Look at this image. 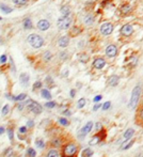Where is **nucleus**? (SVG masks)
Here are the masks:
<instances>
[{
    "mask_svg": "<svg viewBox=\"0 0 143 157\" xmlns=\"http://www.w3.org/2000/svg\"><path fill=\"white\" fill-rule=\"evenodd\" d=\"M140 94H141V87L140 85H136L132 90V93H131V97H130L129 100V106L131 109H134L136 106L138 105L139 102V97H140Z\"/></svg>",
    "mask_w": 143,
    "mask_h": 157,
    "instance_id": "1",
    "label": "nucleus"
},
{
    "mask_svg": "<svg viewBox=\"0 0 143 157\" xmlns=\"http://www.w3.org/2000/svg\"><path fill=\"white\" fill-rule=\"evenodd\" d=\"M28 43L32 46L33 48H40L44 45V40L39 34L32 33L28 37Z\"/></svg>",
    "mask_w": 143,
    "mask_h": 157,
    "instance_id": "2",
    "label": "nucleus"
},
{
    "mask_svg": "<svg viewBox=\"0 0 143 157\" xmlns=\"http://www.w3.org/2000/svg\"><path fill=\"white\" fill-rule=\"evenodd\" d=\"M72 25V18L69 17V15L67 16H62L58 19L57 22V26L60 30H65V29H68Z\"/></svg>",
    "mask_w": 143,
    "mask_h": 157,
    "instance_id": "3",
    "label": "nucleus"
},
{
    "mask_svg": "<svg viewBox=\"0 0 143 157\" xmlns=\"http://www.w3.org/2000/svg\"><path fill=\"white\" fill-rule=\"evenodd\" d=\"M27 107L29 108L30 111H32L33 113H35V114H40L42 111H43V108H42L41 105L37 102H32V100H29L28 104H27Z\"/></svg>",
    "mask_w": 143,
    "mask_h": 157,
    "instance_id": "4",
    "label": "nucleus"
},
{
    "mask_svg": "<svg viewBox=\"0 0 143 157\" xmlns=\"http://www.w3.org/2000/svg\"><path fill=\"white\" fill-rule=\"evenodd\" d=\"M63 152H64V155L66 157H73L77 152V146L74 143H69L65 146Z\"/></svg>",
    "mask_w": 143,
    "mask_h": 157,
    "instance_id": "5",
    "label": "nucleus"
},
{
    "mask_svg": "<svg viewBox=\"0 0 143 157\" xmlns=\"http://www.w3.org/2000/svg\"><path fill=\"white\" fill-rule=\"evenodd\" d=\"M113 30V26L110 23H104V24L100 26V33L103 35H109L112 33Z\"/></svg>",
    "mask_w": 143,
    "mask_h": 157,
    "instance_id": "6",
    "label": "nucleus"
},
{
    "mask_svg": "<svg viewBox=\"0 0 143 157\" xmlns=\"http://www.w3.org/2000/svg\"><path fill=\"white\" fill-rule=\"evenodd\" d=\"M117 46H115V45H109L108 47L106 48L107 57L113 58V57L117 56Z\"/></svg>",
    "mask_w": 143,
    "mask_h": 157,
    "instance_id": "7",
    "label": "nucleus"
},
{
    "mask_svg": "<svg viewBox=\"0 0 143 157\" xmlns=\"http://www.w3.org/2000/svg\"><path fill=\"white\" fill-rule=\"evenodd\" d=\"M134 32V28H132L131 25H125L124 27H122L121 29V33L125 37H129V35L132 34Z\"/></svg>",
    "mask_w": 143,
    "mask_h": 157,
    "instance_id": "8",
    "label": "nucleus"
},
{
    "mask_svg": "<svg viewBox=\"0 0 143 157\" xmlns=\"http://www.w3.org/2000/svg\"><path fill=\"white\" fill-rule=\"evenodd\" d=\"M49 27H50L49 22L46 19H41L39 23H37V28H39L41 31H46Z\"/></svg>",
    "mask_w": 143,
    "mask_h": 157,
    "instance_id": "9",
    "label": "nucleus"
},
{
    "mask_svg": "<svg viewBox=\"0 0 143 157\" xmlns=\"http://www.w3.org/2000/svg\"><path fill=\"white\" fill-rule=\"evenodd\" d=\"M105 65H106V61H105L104 59H102V58H97V59H95L93 62V66L95 68H97V70L103 68Z\"/></svg>",
    "mask_w": 143,
    "mask_h": 157,
    "instance_id": "10",
    "label": "nucleus"
},
{
    "mask_svg": "<svg viewBox=\"0 0 143 157\" xmlns=\"http://www.w3.org/2000/svg\"><path fill=\"white\" fill-rule=\"evenodd\" d=\"M92 127H93V122H88L87 124L82 127V129H81V137H83V136H85L87 134H89L90 131H92Z\"/></svg>",
    "mask_w": 143,
    "mask_h": 157,
    "instance_id": "11",
    "label": "nucleus"
},
{
    "mask_svg": "<svg viewBox=\"0 0 143 157\" xmlns=\"http://www.w3.org/2000/svg\"><path fill=\"white\" fill-rule=\"evenodd\" d=\"M19 81H20V83H22L23 87H27V85H28V82H29V75L26 74V73L20 74Z\"/></svg>",
    "mask_w": 143,
    "mask_h": 157,
    "instance_id": "12",
    "label": "nucleus"
},
{
    "mask_svg": "<svg viewBox=\"0 0 143 157\" xmlns=\"http://www.w3.org/2000/svg\"><path fill=\"white\" fill-rule=\"evenodd\" d=\"M69 44V37H62L58 40V45L60 47H66L67 45Z\"/></svg>",
    "mask_w": 143,
    "mask_h": 157,
    "instance_id": "13",
    "label": "nucleus"
},
{
    "mask_svg": "<svg viewBox=\"0 0 143 157\" xmlns=\"http://www.w3.org/2000/svg\"><path fill=\"white\" fill-rule=\"evenodd\" d=\"M119 80H120L119 76H115V75H113V76H111L110 78H109L108 82H109V85H110L111 87H115V85L119 83Z\"/></svg>",
    "mask_w": 143,
    "mask_h": 157,
    "instance_id": "14",
    "label": "nucleus"
},
{
    "mask_svg": "<svg viewBox=\"0 0 143 157\" xmlns=\"http://www.w3.org/2000/svg\"><path fill=\"white\" fill-rule=\"evenodd\" d=\"M60 12L63 16H67L71 13V8H69V5H63V7H61Z\"/></svg>",
    "mask_w": 143,
    "mask_h": 157,
    "instance_id": "15",
    "label": "nucleus"
},
{
    "mask_svg": "<svg viewBox=\"0 0 143 157\" xmlns=\"http://www.w3.org/2000/svg\"><path fill=\"white\" fill-rule=\"evenodd\" d=\"M134 131L132 128H128L127 131L124 133V135H123V137H124V139H126V140H128V139H130V138L134 136Z\"/></svg>",
    "mask_w": 143,
    "mask_h": 157,
    "instance_id": "16",
    "label": "nucleus"
},
{
    "mask_svg": "<svg viewBox=\"0 0 143 157\" xmlns=\"http://www.w3.org/2000/svg\"><path fill=\"white\" fill-rule=\"evenodd\" d=\"M134 144V140H126L125 142H123V144H122L121 146V150H127V148H129L130 146Z\"/></svg>",
    "mask_w": 143,
    "mask_h": 157,
    "instance_id": "17",
    "label": "nucleus"
},
{
    "mask_svg": "<svg viewBox=\"0 0 143 157\" xmlns=\"http://www.w3.org/2000/svg\"><path fill=\"white\" fill-rule=\"evenodd\" d=\"M46 157H59V152L56 148H51V150L48 151Z\"/></svg>",
    "mask_w": 143,
    "mask_h": 157,
    "instance_id": "18",
    "label": "nucleus"
},
{
    "mask_svg": "<svg viewBox=\"0 0 143 157\" xmlns=\"http://www.w3.org/2000/svg\"><path fill=\"white\" fill-rule=\"evenodd\" d=\"M41 94H42V96L45 98V99H50V98H51V94H50V92L48 91V90H46V89L42 90Z\"/></svg>",
    "mask_w": 143,
    "mask_h": 157,
    "instance_id": "19",
    "label": "nucleus"
},
{
    "mask_svg": "<svg viewBox=\"0 0 143 157\" xmlns=\"http://www.w3.org/2000/svg\"><path fill=\"white\" fill-rule=\"evenodd\" d=\"M92 155H93V151H92L91 148H85V150L82 151L81 156L82 157H91Z\"/></svg>",
    "mask_w": 143,
    "mask_h": 157,
    "instance_id": "20",
    "label": "nucleus"
},
{
    "mask_svg": "<svg viewBox=\"0 0 143 157\" xmlns=\"http://www.w3.org/2000/svg\"><path fill=\"white\" fill-rule=\"evenodd\" d=\"M130 10H131V7H130L129 5H124L123 7L121 8V12L123 14H128L130 12Z\"/></svg>",
    "mask_w": 143,
    "mask_h": 157,
    "instance_id": "21",
    "label": "nucleus"
},
{
    "mask_svg": "<svg viewBox=\"0 0 143 157\" xmlns=\"http://www.w3.org/2000/svg\"><path fill=\"white\" fill-rule=\"evenodd\" d=\"M24 27H25V29H31V28H32V23H31L30 18H26V19H25Z\"/></svg>",
    "mask_w": 143,
    "mask_h": 157,
    "instance_id": "22",
    "label": "nucleus"
},
{
    "mask_svg": "<svg viewBox=\"0 0 143 157\" xmlns=\"http://www.w3.org/2000/svg\"><path fill=\"white\" fill-rule=\"evenodd\" d=\"M93 22H94V18H93V15H91V14H89V15H87L85 17V23L87 25H91Z\"/></svg>",
    "mask_w": 143,
    "mask_h": 157,
    "instance_id": "23",
    "label": "nucleus"
},
{
    "mask_svg": "<svg viewBox=\"0 0 143 157\" xmlns=\"http://www.w3.org/2000/svg\"><path fill=\"white\" fill-rule=\"evenodd\" d=\"M14 5H18V7H22V5H25L27 2H28V0H13Z\"/></svg>",
    "mask_w": 143,
    "mask_h": 157,
    "instance_id": "24",
    "label": "nucleus"
},
{
    "mask_svg": "<svg viewBox=\"0 0 143 157\" xmlns=\"http://www.w3.org/2000/svg\"><path fill=\"white\" fill-rule=\"evenodd\" d=\"M26 97H27L26 94L23 93V94H19V95H18V96H13V99H14V100H16V102H20V100H24Z\"/></svg>",
    "mask_w": 143,
    "mask_h": 157,
    "instance_id": "25",
    "label": "nucleus"
},
{
    "mask_svg": "<svg viewBox=\"0 0 143 157\" xmlns=\"http://www.w3.org/2000/svg\"><path fill=\"white\" fill-rule=\"evenodd\" d=\"M1 10H2V12L5 14H8V13H11L12 12V9L9 7H7L5 5H1Z\"/></svg>",
    "mask_w": 143,
    "mask_h": 157,
    "instance_id": "26",
    "label": "nucleus"
},
{
    "mask_svg": "<svg viewBox=\"0 0 143 157\" xmlns=\"http://www.w3.org/2000/svg\"><path fill=\"white\" fill-rule=\"evenodd\" d=\"M61 143H62V142H61L60 139H54L51 142H50V144L54 145V146H56V148H59V146L61 145Z\"/></svg>",
    "mask_w": 143,
    "mask_h": 157,
    "instance_id": "27",
    "label": "nucleus"
},
{
    "mask_svg": "<svg viewBox=\"0 0 143 157\" xmlns=\"http://www.w3.org/2000/svg\"><path fill=\"white\" fill-rule=\"evenodd\" d=\"M79 60H80L81 62H83V63H85V62H88V60H89V57H88V55H85V54H81V55L79 56Z\"/></svg>",
    "mask_w": 143,
    "mask_h": 157,
    "instance_id": "28",
    "label": "nucleus"
},
{
    "mask_svg": "<svg viewBox=\"0 0 143 157\" xmlns=\"http://www.w3.org/2000/svg\"><path fill=\"white\" fill-rule=\"evenodd\" d=\"M35 144H37V148H45V143H44V141H43V140H41V139H37V141H35Z\"/></svg>",
    "mask_w": 143,
    "mask_h": 157,
    "instance_id": "29",
    "label": "nucleus"
},
{
    "mask_svg": "<svg viewBox=\"0 0 143 157\" xmlns=\"http://www.w3.org/2000/svg\"><path fill=\"white\" fill-rule=\"evenodd\" d=\"M99 140H100V138L98 137V136H96V137H94V138H92L91 139V141L89 142L91 145H94V144H97L98 142H99Z\"/></svg>",
    "mask_w": 143,
    "mask_h": 157,
    "instance_id": "30",
    "label": "nucleus"
},
{
    "mask_svg": "<svg viewBox=\"0 0 143 157\" xmlns=\"http://www.w3.org/2000/svg\"><path fill=\"white\" fill-rule=\"evenodd\" d=\"M27 155H28L29 157H35L37 153H35V151L33 150V148H28V150H27Z\"/></svg>",
    "mask_w": 143,
    "mask_h": 157,
    "instance_id": "31",
    "label": "nucleus"
},
{
    "mask_svg": "<svg viewBox=\"0 0 143 157\" xmlns=\"http://www.w3.org/2000/svg\"><path fill=\"white\" fill-rule=\"evenodd\" d=\"M85 105V98H80V99L78 100L77 106H78V108H83Z\"/></svg>",
    "mask_w": 143,
    "mask_h": 157,
    "instance_id": "32",
    "label": "nucleus"
},
{
    "mask_svg": "<svg viewBox=\"0 0 143 157\" xmlns=\"http://www.w3.org/2000/svg\"><path fill=\"white\" fill-rule=\"evenodd\" d=\"M51 54H50L49 51H46L45 54H44V60H45V61H49L50 59H51Z\"/></svg>",
    "mask_w": 143,
    "mask_h": 157,
    "instance_id": "33",
    "label": "nucleus"
},
{
    "mask_svg": "<svg viewBox=\"0 0 143 157\" xmlns=\"http://www.w3.org/2000/svg\"><path fill=\"white\" fill-rule=\"evenodd\" d=\"M8 112H9V105H5V107L2 108V111H1V114H2L3 117L7 116Z\"/></svg>",
    "mask_w": 143,
    "mask_h": 157,
    "instance_id": "34",
    "label": "nucleus"
},
{
    "mask_svg": "<svg viewBox=\"0 0 143 157\" xmlns=\"http://www.w3.org/2000/svg\"><path fill=\"white\" fill-rule=\"evenodd\" d=\"M59 122H60V124L63 125V126H66V125H68V121H67L65 118H61L60 120H59Z\"/></svg>",
    "mask_w": 143,
    "mask_h": 157,
    "instance_id": "35",
    "label": "nucleus"
},
{
    "mask_svg": "<svg viewBox=\"0 0 143 157\" xmlns=\"http://www.w3.org/2000/svg\"><path fill=\"white\" fill-rule=\"evenodd\" d=\"M54 106H56V103L54 102H48V103H46L45 104V107H47V108H54Z\"/></svg>",
    "mask_w": 143,
    "mask_h": 157,
    "instance_id": "36",
    "label": "nucleus"
},
{
    "mask_svg": "<svg viewBox=\"0 0 143 157\" xmlns=\"http://www.w3.org/2000/svg\"><path fill=\"white\" fill-rule=\"evenodd\" d=\"M111 106V103L110 102H106L104 105H103V110H108Z\"/></svg>",
    "mask_w": 143,
    "mask_h": 157,
    "instance_id": "37",
    "label": "nucleus"
},
{
    "mask_svg": "<svg viewBox=\"0 0 143 157\" xmlns=\"http://www.w3.org/2000/svg\"><path fill=\"white\" fill-rule=\"evenodd\" d=\"M79 32H80V30H79L78 28H76V27H75V28L73 29V31H72V35H73V37H75V35H78Z\"/></svg>",
    "mask_w": 143,
    "mask_h": 157,
    "instance_id": "38",
    "label": "nucleus"
},
{
    "mask_svg": "<svg viewBox=\"0 0 143 157\" xmlns=\"http://www.w3.org/2000/svg\"><path fill=\"white\" fill-rule=\"evenodd\" d=\"M42 87V82L41 81H37V82L34 83V85H33V89H40V88Z\"/></svg>",
    "mask_w": 143,
    "mask_h": 157,
    "instance_id": "39",
    "label": "nucleus"
},
{
    "mask_svg": "<svg viewBox=\"0 0 143 157\" xmlns=\"http://www.w3.org/2000/svg\"><path fill=\"white\" fill-rule=\"evenodd\" d=\"M8 136H9V138H10V140H13V129H9L8 131Z\"/></svg>",
    "mask_w": 143,
    "mask_h": 157,
    "instance_id": "40",
    "label": "nucleus"
},
{
    "mask_svg": "<svg viewBox=\"0 0 143 157\" xmlns=\"http://www.w3.org/2000/svg\"><path fill=\"white\" fill-rule=\"evenodd\" d=\"M19 131L22 134H26L27 133V126H22L19 127Z\"/></svg>",
    "mask_w": 143,
    "mask_h": 157,
    "instance_id": "41",
    "label": "nucleus"
},
{
    "mask_svg": "<svg viewBox=\"0 0 143 157\" xmlns=\"http://www.w3.org/2000/svg\"><path fill=\"white\" fill-rule=\"evenodd\" d=\"M96 126H95V131H99V129H102V124H100V123H96Z\"/></svg>",
    "mask_w": 143,
    "mask_h": 157,
    "instance_id": "42",
    "label": "nucleus"
},
{
    "mask_svg": "<svg viewBox=\"0 0 143 157\" xmlns=\"http://www.w3.org/2000/svg\"><path fill=\"white\" fill-rule=\"evenodd\" d=\"M100 99H102V96H100V95H97V96H95V97H94L93 100H94V103H98Z\"/></svg>",
    "mask_w": 143,
    "mask_h": 157,
    "instance_id": "43",
    "label": "nucleus"
},
{
    "mask_svg": "<svg viewBox=\"0 0 143 157\" xmlns=\"http://www.w3.org/2000/svg\"><path fill=\"white\" fill-rule=\"evenodd\" d=\"M0 60H1V63H5V61H7V56L2 55V56H1V59H0Z\"/></svg>",
    "mask_w": 143,
    "mask_h": 157,
    "instance_id": "44",
    "label": "nucleus"
},
{
    "mask_svg": "<svg viewBox=\"0 0 143 157\" xmlns=\"http://www.w3.org/2000/svg\"><path fill=\"white\" fill-rule=\"evenodd\" d=\"M46 81H47V83L49 85H52V82H54V81L51 80V78H50V77H47V78H46Z\"/></svg>",
    "mask_w": 143,
    "mask_h": 157,
    "instance_id": "45",
    "label": "nucleus"
},
{
    "mask_svg": "<svg viewBox=\"0 0 143 157\" xmlns=\"http://www.w3.org/2000/svg\"><path fill=\"white\" fill-rule=\"evenodd\" d=\"M27 125H28L29 127H32L33 125H34V123H33V121H28V122H27Z\"/></svg>",
    "mask_w": 143,
    "mask_h": 157,
    "instance_id": "46",
    "label": "nucleus"
},
{
    "mask_svg": "<svg viewBox=\"0 0 143 157\" xmlns=\"http://www.w3.org/2000/svg\"><path fill=\"white\" fill-rule=\"evenodd\" d=\"M72 112L69 111V110H65V111H63V114H65V116H71Z\"/></svg>",
    "mask_w": 143,
    "mask_h": 157,
    "instance_id": "47",
    "label": "nucleus"
},
{
    "mask_svg": "<svg viewBox=\"0 0 143 157\" xmlns=\"http://www.w3.org/2000/svg\"><path fill=\"white\" fill-rule=\"evenodd\" d=\"M100 107V105H95L93 107V111H96V110H98V108Z\"/></svg>",
    "mask_w": 143,
    "mask_h": 157,
    "instance_id": "48",
    "label": "nucleus"
},
{
    "mask_svg": "<svg viewBox=\"0 0 143 157\" xmlns=\"http://www.w3.org/2000/svg\"><path fill=\"white\" fill-rule=\"evenodd\" d=\"M18 110H20V111H22V110L23 109H24V105H23V104H20V105H18Z\"/></svg>",
    "mask_w": 143,
    "mask_h": 157,
    "instance_id": "49",
    "label": "nucleus"
},
{
    "mask_svg": "<svg viewBox=\"0 0 143 157\" xmlns=\"http://www.w3.org/2000/svg\"><path fill=\"white\" fill-rule=\"evenodd\" d=\"M71 96H72V97H74V96H75V90H72V91H71Z\"/></svg>",
    "mask_w": 143,
    "mask_h": 157,
    "instance_id": "50",
    "label": "nucleus"
},
{
    "mask_svg": "<svg viewBox=\"0 0 143 157\" xmlns=\"http://www.w3.org/2000/svg\"><path fill=\"white\" fill-rule=\"evenodd\" d=\"M140 118L143 120V108H142V109H141V111H140Z\"/></svg>",
    "mask_w": 143,
    "mask_h": 157,
    "instance_id": "51",
    "label": "nucleus"
},
{
    "mask_svg": "<svg viewBox=\"0 0 143 157\" xmlns=\"http://www.w3.org/2000/svg\"><path fill=\"white\" fill-rule=\"evenodd\" d=\"M3 133H5V128H3V127H1V128H0V134L2 135Z\"/></svg>",
    "mask_w": 143,
    "mask_h": 157,
    "instance_id": "52",
    "label": "nucleus"
},
{
    "mask_svg": "<svg viewBox=\"0 0 143 157\" xmlns=\"http://www.w3.org/2000/svg\"><path fill=\"white\" fill-rule=\"evenodd\" d=\"M137 157H143V155H142V154H139V155H138V156H137Z\"/></svg>",
    "mask_w": 143,
    "mask_h": 157,
    "instance_id": "53",
    "label": "nucleus"
}]
</instances>
